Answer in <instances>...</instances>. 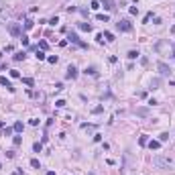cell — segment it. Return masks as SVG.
I'll use <instances>...</instances> for the list:
<instances>
[{
  "label": "cell",
  "instance_id": "obj_12",
  "mask_svg": "<svg viewBox=\"0 0 175 175\" xmlns=\"http://www.w3.org/2000/svg\"><path fill=\"white\" fill-rule=\"evenodd\" d=\"M6 12H8V6H6V4H0V21H2V16H4Z\"/></svg>",
  "mask_w": 175,
  "mask_h": 175
},
{
  "label": "cell",
  "instance_id": "obj_21",
  "mask_svg": "<svg viewBox=\"0 0 175 175\" xmlns=\"http://www.w3.org/2000/svg\"><path fill=\"white\" fill-rule=\"evenodd\" d=\"M139 57V51H128V59H137Z\"/></svg>",
  "mask_w": 175,
  "mask_h": 175
},
{
  "label": "cell",
  "instance_id": "obj_27",
  "mask_svg": "<svg viewBox=\"0 0 175 175\" xmlns=\"http://www.w3.org/2000/svg\"><path fill=\"white\" fill-rule=\"evenodd\" d=\"M47 47H49V45H47V43H45V41H41V43H39V49H43V51H45V49H47Z\"/></svg>",
  "mask_w": 175,
  "mask_h": 175
},
{
  "label": "cell",
  "instance_id": "obj_24",
  "mask_svg": "<svg viewBox=\"0 0 175 175\" xmlns=\"http://www.w3.org/2000/svg\"><path fill=\"white\" fill-rule=\"evenodd\" d=\"M92 8L98 10V8H100V2H98V0H92Z\"/></svg>",
  "mask_w": 175,
  "mask_h": 175
},
{
  "label": "cell",
  "instance_id": "obj_9",
  "mask_svg": "<svg viewBox=\"0 0 175 175\" xmlns=\"http://www.w3.org/2000/svg\"><path fill=\"white\" fill-rule=\"evenodd\" d=\"M23 128H25V124H23V122H14V126H12V130H14V132H21Z\"/></svg>",
  "mask_w": 175,
  "mask_h": 175
},
{
  "label": "cell",
  "instance_id": "obj_13",
  "mask_svg": "<svg viewBox=\"0 0 175 175\" xmlns=\"http://www.w3.org/2000/svg\"><path fill=\"white\" fill-rule=\"evenodd\" d=\"M80 29H82V31H88V33H90V31H92V25H90V23H80Z\"/></svg>",
  "mask_w": 175,
  "mask_h": 175
},
{
  "label": "cell",
  "instance_id": "obj_25",
  "mask_svg": "<svg viewBox=\"0 0 175 175\" xmlns=\"http://www.w3.org/2000/svg\"><path fill=\"white\" fill-rule=\"evenodd\" d=\"M23 82H25V84H27V86H33V84H35V82H33V77H25V80H23Z\"/></svg>",
  "mask_w": 175,
  "mask_h": 175
},
{
  "label": "cell",
  "instance_id": "obj_7",
  "mask_svg": "<svg viewBox=\"0 0 175 175\" xmlns=\"http://www.w3.org/2000/svg\"><path fill=\"white\" fill-rule=\"evenodd\" d=\"M102 6L106 8V10H114L116 6H114V0H102Z\"/></svg>",
  "mask_w": 175,
  "mask_h": 175
},
{
  "label": "cell",
  "instance_id": "obj_22",
  "mask_svg": "<svg viewBox=\"0 0 175 175\" xmlns=\"http://www.w3.org/2000/svg\"><path fill=\"white\" fill-rule=\"evenodd\" d=\"M86 73H90V75H96V67H86Z\"/></svg>",
  "mask_w": 175,
  "mask_h": 175
},
{
  "label": "cell",
  "instance_id": "obj_18",
  "mask_svg": "<svg viewBox=\"0 0 175 175\" xmlns=\"http://www.w3.org/2000/svg\"><path fill=\"white\" fill-rule=\"evenodd\" d=\"M33 149H35V153H41V151H43V145H41V143H35Z\"/></svg>",
  "mask_w": 175,
  "mask_h": 175
},
{
  "label": "cell",
  "instance_id": "obj_32",
  "mask_svg": "<svg viewBox=\"0 0 175 175\" xmlns=\"http://www.w3.org/2000/svg\"><path fill=\"white\" fill-rule=\"evenodd\" d=\"M23 45H25V47L29 45V37H27V35H23Z\"/></svg>",
  "mask_w": 175,
  "mask_h": 175
},
{
  "label": "cell",
  "instance_id": "obj_35",
  "mask_svg": "<svg viewBox=\"0 0 175 175\" xmlns=\"http://www.w3.org/2000/svg\"><path fill=\"white\" fill-rule=\"evenodd\" d=\"M173 53H175V45H173Z\"/></svg>",
  "mask_w": 175,
  "mask_h": 175
},
{
  "label": "cell",
  "instance_id": "obj_16",
  "mask_svg": "<svg viewBox=\"0 0 175 175\" xmlns=\"http://www.w3.org/2000/svg\"><path fill=\"white\" fill-rule=\"evenodd\" d=\"M104 39H106V41H108V43H112V41H114V35H112V33H108V31H106V33H104Z\"/></svg>",
  "mask_w": 175,
  "mask_h": 175
},
{
  "label": "cell",
  "instance_id": "obj_10",
  "mask_svg": "<svg viewBox=\"0 0 175 175\" xmlns=\"http://www.w3.org/2000/svg\"><path fill=\"white\" fill-rule=\"evenodd\" d=\"M14 61H23V59H25V51H18V53H14Z\"/></svg>",
  "mask_w": 175,
  "mask_h": 175
},
{
  "label": "cell",
  "instance_id": "obj_2",
  "mask_svg": "<svg viewBox=\"0 0 175 175\" xmlns=\"http://www.w3.org/2000/svg\"><path fill=\"white\" fill-rule=\"evenodd\" d=\"M116 29L118 31H130V29H132V25H130L128 18H122V21H118V23H116Z\"/></svg>",
  "mask_w": 175,
  "mask_h": 175
},
{
  "label": "cell",
  "instance_id": "obj_34",
  "mask_svg": "<svg viewBox=\"0 0 175 175\" xmlns=\"http://www.w3.org/2000/svg\"><path fill=\"white\" fill-rule=\"evenodd\" d=\"M47 175H55V173H53V171H49V173H47Z\"/></svg>",
  "mask_w": 175,
  "mask_h": 175
},
{
  "label": "cell",
  "instance_id": "obj_14",
  "mask_svg": "<svg viewBox=\"0 0 175 175\" xmlns=\"http://www.w3.org/2000/svg\"><path fill=\"white\" fill-rule=\"evenodd\" d=\"M159 84H161V80H157V77H155V80H151V90H157Z\"/></svg>",
  "mask_w": 175,
  "mask_h": 175
},
{
  "label": "cell",
  "instance_id": "obj_15",
  "mask_svg": "<svg viewBox=\"0 0 175 175\" xmlns=\"http://www.w3.org/2000/svg\"><path fill=\"white\" fill-rule=\"evenodd\" d=\"M137 114L139 116H147L149 114V108H137Z\"/></svg>",
  "mask_w": 175,
  "mask_h": 175
},
{
  "label": "cell",
  "instance_id": "obj_33",
  "mask_svg": "<svg viewBox=\"0 0 175 175\" xmlns=\"http://www.w3.org/2000/svg\"><path fill=\"white\" fill-rule=\"evenodd\" d=\"M102 110H104V108H102V106H96V108H94V114H100V112H102Z\"/></svg>",
  "mask_w": 175,
  "mask_h": 175
},
{
  "label": "cell",
  "instance_id": "obj_29",
  "mask_svg": "<svg viewBox=\"0 0 175 175\" xmlns=\"http://www.w3.org/2000/svg\"><path fill=\"white\" fill-rule=\"evenodd\" d=\"M167 139H169V134H167V132H163V134H161V139H159V141H161V143H165V141H167Z\"/></svg>",
  "mask_w": 175,
  "mask_h": 175
},
{
  "label": "cell",
  "instance_id": "obj_3",
  "mask_svg": "<svg viewBox=\"0 0 175 175\" xmlns=\"http://www.w3.org/2000/svg\"><path fill=\"white\" fill-rule=\"evenodd\" d=\"M67 39H69L71 43H75L77 47H82V49H88V45H86V43H84V41H80V37H77L75 33H69V37H67Z\"/></svg>",
  "mask_w": 175,
  "mask_h": 175
},
{
  "label": "cell",
  "instance_id": "obj_28",
  "mask_svg": "<svg viewBox=\"0 0 175 175\" xmlns=\"http://www.w3.org/2000/svg\"><path fill=\"white\" fill-rule=\"evenodd\" d=\"M10 75H12V77H21V73H18L16 69H10Z\"/></svg>",
  "mask_w": 175,
  "mask_h": 175
},
{
  "label": "cell",
  "instance_id": "obj_17",
  "mask_svg": "<svg viewBox=\"0 0 175 175\" xmlns=\"http://www.w3.org/2000/svg\"><path fill=\"white\" fill-rule=\"evenodd\" d=\"M33 25H35V23H33L31 18H27V21H25V29H27V31H31V29H33Z\"/></svg>",
  "mask_w": 175,
  "mask_h": 175
},
{
  "label": "cell",
  "instance_id": "obj_8",
  "mask_svg": "<svg viewBox=\"0 0 175 175\" xmlns=\"http://www.w3.org/2000/svg\"><path fill=\"white\" fill-rule=\"evenodd\" d=\"M0 86H6V88H8V90H10V92L14 90V88H12V84H10V82H8V80H6L4 75H0Z\"/></svg>",
  "mask_w": 175,
  "mask_h": 175
},
{
  "label": "cell",
  "instance_id": "obj_20",
  "mask_svg": "<svg viewBox=\"0 0 175 175\" xmlns=\"http://www.w3.org/2000/svg\"><path fill=\"white\" fill-rule=\"evenodd\" d=\"M31 167H35V169H39V167H41V163H39L37 159H31Z\"/></svg>",
  "mask_w": 175,
  "mask_h": 175
},
{
  "label": "cell",
  "instance_id": "obj_37",
  "mask_svg": "<svg viewBox=\"0 0 175 175\" xmlns=\"http://www.w3.org/2000/svg\"><path fill=\"white\" fill-rule=\"evenodd\" d=\"M0 57H2V55H0Z\"/></svg>",
  "mask_w": 175,
  "mask_h": 175
},
{
  "label": "cell",
  "instance_id": "obj_19",
  "mask_svg": "<svg viewBox=\"0 0 175 175\" xmlns=\"http://www.w3.org/2000/svg\"><path fill=\"white\" fill-rule=\"evenodd\" d=\"M96 18H98V21H104V23H108V14H96Z\"/></svg>",
  "mask_w": 175,
  "mask_h": 175
},
{
  "label": "cell",
  "instance_id": "obj_5",
  "mask_svg": "<svg viewBox=\"0 0 175 175\" xmlns=\"http://www.w3.org/2000/svg\"><path fill=\"white\" fill-rule=\"evenodd\" d=\"M157 69H159V73H161V75H171L169 65H167V63H163V61H159V63H157Z\"/></svg>",
  "mask_w": 175,
  "mask_h": 175
},
{
  "label": "cell",
  "instance_id": "obj_23",
  "mask_svg": "<svg viewBox=\"0 0 175 175\" xmlns=\"http://www.w3.org/2000/svg\"><path fill=\"white\" fill-rule=\"evenodd\" d=\"M37 59H39V61H43V59H45V53H43V51H39V49H37Z\"/></svg>",
  "mask_w": 175,
  "mask_h": 175
},
{
  "label": "cell",
  "instance_id": "obj_36",
  "mask_svg": "<svg viewBox=\"0 0 175 175\" xmlns=\"http://www.w3.org/2000/svg\"><path fill=\"white\" fill-rule=\"evenodd\" d=\"M0 169H2V165H0Z\"/></svg>",
  "mask_w": 175,
  "mask_h": 175
},
{
  "label": "cell",
  "instance_id": "obj_4",
  "mask_svg": "<svg viewBox=\"0 0 175 175\" xmlns=\"http://www.w3.org/2000/svg\"><path fill=\"white\" fill-rule=\"evenodd\" d=\"M8 33H10V35H14V37H21V35H23V31H21V27H18V23H10V25H8Z\"/></svg>",
  "mask_w": 175,
  "mask_h": 175
},
{
  "label": "cell",
  "instance_id": "obj_1",
  "mask_svg": "<svg viewBox=\"0 0 175 175\" xmlns=\"http://www.w3.org/2000/svg\"><path fill=\"white\" fill-rule=\"evenodd\" d=\"M153 165H155V167H169V165H171V159L157 155V157H153Z\"/></svg>",
  "mask_w": 175,
  "mask_h": 175
},
{
  "label": "cell",
  "instance_id": "obj_26",
  "mask_svg": "<svg viewBox=\"0 0 175 175\" xmlns=\"http://www.w3.org/2000/svg\"><path fill=\"white\" fill-rule=\"evenodd\" d=\"M55 106H57V108H63V106H65V100H57Z\"/></svg>",
  "mask_w": 175,
  "mask_h": 175
},
{
  "label": "cell",
  "instance_id": "obj_6",
  "mask_svg": "<svg viewBox=\"0 0 175 175\" xmlns=\"http://www.w3.org/2000/svg\"><path fill=\"white\" fill-rule=\"evenodd\" d=\"M65 77H67V80H75V77H77V69H75L73 65H69V69H67Z\"/></svg>",
  "mask_w": 175,
  "mask_h": 175
},
{
  "label": "cell",
  "instance_id": "obj_31",
  "mask_svg": "<svg viewBox=\"0 0 175 175\" xmlns=\"http://www.w3.org/2000/svg\"><path fill=\"white\" fill-rule=\"evenodd\" d=\"M130 14H139V8L137 6H130Z\"/></svg>",
  "mask_w": 175,
  "mask_h": 175
},
{
  "label": "cell",
  "instance_id": "obj_11",
  "mask_svg": "<svg viewBox=\"0 0 175 175\" xmlns=\"http://www.w3.org/2000/svg\"><path fill=\"white\" fill-rule=\"evenodd\" d=\"M149 147H151L153 151H157V149L161 147V141H151V143H149Z\"/></svg>",
  "mask_w": 175,
  "mask_h": 175
},
{
  "label": "cell",
  "instance_id": "obj_30",
  "mask_svg": "<svg viewBox=\"0 0 175 175\" xmlns=\"http://www.w3.org/2000/svg\"><path fill=\"white\" fill-rule=\"evenodd\" d=\"M47 61H49V63H57V57H55V55H51V57H47Z\"/></svg>",
  "mask_w": 175,
  "mask_h": 175
}]
</instances>
